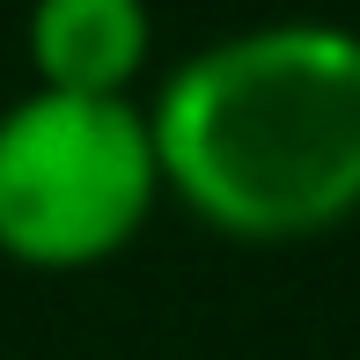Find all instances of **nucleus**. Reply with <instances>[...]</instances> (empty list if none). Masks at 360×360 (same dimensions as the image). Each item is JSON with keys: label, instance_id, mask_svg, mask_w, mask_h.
Returning <instances> with one entry per match:
<instances>
[{"label": "nucleus", "instance_id": "nucleus-1", "mask_svg": "<svg viewBox=\"0 0 360 360\" xmlns=\"http://www.w3.org/2000/svg\"><path fill=\"white\" fill-rule=\"evenodd\" d=\"M162 191L228 243H316L360 214V30L287 15L199 44L147 103Z\"/></svg>", "mask_w": 360, "mask_h": 360}, {"label": "nucleus", "instance_id": "nucleus-2", "mask_svg": "<svg viewBox=\"0 0 360 360\" xmlns=\"http://www.w3.org/2000/svg\"><path fill=\"white\" fill-rule=\"evenodd\" d=\"M162 162L133 96L30 89L0 110V257L22 272L110 265L155 221Z\"/></svg>", "mask_w": 360, "mask_h": 360}, {"label": "nucleus", "instance_id": "nucleus-3", "mask_svg": "<svg viewBox=\"0 0 360 360\" xmlns=\"http://www.w3.org/2000/svg\"><path fill=\"white\" fill-rule=\"evenodd\" d=\"M30 74L52 96H133L155 52L147 0H30Z\"/></svg>", "mask_w": 360, "mask_h": 360}]
</instances>
